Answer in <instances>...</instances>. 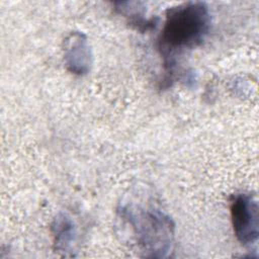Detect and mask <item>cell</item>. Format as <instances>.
Returning a JSON list of instances; mask_svg holds the SVG:
<instances>
[{
    "label": "cell",
    "instance_id": "4",
    "mask_svg": "<svg viewBox=\"0 0 259 259\" xmlns=\"http://www.w3.org/2000/svg\"><path fill=\"white\" fill-rule=\"evenodd\" d=\"M65 62L68 70L83 75L90 69L92 55L86 36L78 31L72 32L65 39Z\"/></svg>",
    "mask_w": 259,
    "mask_h": 259
},
{
    "label": "cell",
    "instance_id": "1",
    "mask_svg": "<svg viewBox=\"0 0 259 259\" xmlns=\"http://www.w3.org/2000/svg\"><path fill=\"white\" fill-rule=\"evenodd\" d=\"M209 27L210 14L202 2H186L167 10L158 41L167 73L174 67V55L199 45Z\"/></svg>",
    "mask_w": 259,
    "mask_h": 259
},
{
    "label": "cell",
    "instance_id": "3",
    "mask_svg": "<svg viewBox=\"0 0 259 259\" xmlns=\"http://www.w3.org/2000/svg\"><path fill=\"white\" fill-rule=\"evenodd\" d=\"M231 218L234 233L243 245H251L258 239V204L251 194H236L231 201Z\"/></svg>",
    "mask_w": 259,
    "mask_h": 259
},
{
    "label": "cell",
    "instance_id": "2",
    "mask_svg": "<svg viewBox=\"0 0 259 259\" xmlns=\"http://www.w3.org/2000/svg\"><path fill=\"white\" fill-rule=\"evenodd\" d=\"M130 221L139 242L145 250L152 252V256H155V253L164 256V252L170 249L174 226L168 217L158 211H131Z\"/></svg>",
    "mask_w": 259,
    "mask_h": 259
},
{
    "label": "cell",
    "instance_id": "5",
    "mask_svg": "<svg viewBox=\"0 0 259 259\" xmlns=\"http://www.w3.org/2000/svg\"><path fill=\"white\" fill-rule=\"evenodd\" d=\"M55 243L58 248H66L73 238V225L65 215L58 217L53 225Z\"/></svg>",
    "mask_w": 259,
    "mask_h": 259
}]
</instances>
